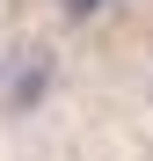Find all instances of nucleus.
I'll return each mask as SVG.
<instances>
[{"label":"nucleus","instance_id":"nucleus-1","mask_svg":"<svg viewBox=\"0 0 153 161\" xmlns=\"http://www.w3.org/2000/svg\"><path fill=\"white\" fill-rule=\"evenodd\" d=\"M44 88H51V66H44V59H22V66L8 73V103H15V110H29Z\"/></svg>","mask_w":153,"mask_h":161},{"label":"nucleus","instance_id":"nucleus-2","mask_svg":"<svg viewBox=\"0 0 153 161\" xmlns=\"http://www.w3.org/2000/svg\"><path fill=\"white\" fill-rule=\"evenodd\" d=\"M66 8H73V15H95V8H102V0H66Z\"/></svg>","mask_w":153,"mask_h":161}]
</instances>
